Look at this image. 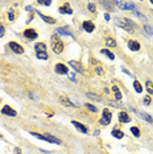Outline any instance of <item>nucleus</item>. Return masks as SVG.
Instances as JSON below:
<instances>
[{
  "instance_id": "nucleus-1",
  "label": "nucleus",
  "mask_w": 153,
  "mask_h": 154,
  "mask_svg": "<svg viewBox=\"0 0 153 154\" xmlns=\"http://www.w3.org/2000/svg\"><path fill=\"white\" fill-rule=\"evenodd\" d=\"M32 136H34L36 138H38V140H42V141H48V142H51V144H57V145H61L62 141L59 140V138H57V137L51 136V134L49 133H45V134H38V133H34V132H32Z\"/></svg>"
},
{
  "instance_id": "nucleus-2",
  "label": "nucleus",
  "mask_w": 153,
  "mask_h": 154,
  "mask_svg": "<svg viewBox=\"0 0 153 154\" xmlns=\"http://www.w3.org/2000/svg\"><path fill=\"white\" fill-rule=\"evenodd\" d=\"M116 25L119 28H123L126 32H129V33H133V23L129 21V19H116Z\"/></svg>"
},
{
  "instance_id": "nucleus-3",
  "label": "nucleus",
  "mask_w": 153,
  "mask_h": 154,
  "mask_svg": "<svg viewBox=\"0 0 153 154\" xmlns=\"http://www.w3.org/2000/svg\"><path fill=\"white\" fill-rule=\"evenodd\" d=\"M51 49L55 54H59L62 50H63V42L61 41V38L58 37L57 34H53L51 36Z\"/></svg>"
},
{
  "instance_id": "nucleus-4",
  "label": "nucleus",
  "mask_w": 153,
  "mask_h": 154,
  "mask_svg": "<svg viewBox=\"0 0 153 154\" xmlns=\"http://www.w3.org/2000/svg\"><path fill=\"white\" fill-rule=\"evenodd\" d=\"M114 4H116L120 9L123 11H135V3L133 1H115Z\"/></svg>"
},
{
  "instance_id": "nucleus-5",
  "label": "nucleus",
  "mask_w": 153,
  "mask_h": 154,
  "mask_svg": "<svg viewBox=\"0 0 153 154\" xmlns=\"http://www.w3.org/2000/svg\"><path fill=\"white\" fill-rule=\"evenodd\" d=\"M111 119H112V115H111V112L108 111V108H104V110H103L102 119L99 120V123L102 124V125H108V124L111 123Z\"/></svg>"
},
{
  "instance_id": "nucleus-6",
  "label": "nucleus",
  "mask_w": 153,
  "mask_h": 154,
  "mask_svg": "<svg viewBox=\"0 0 153 154\" xmlns=\"http://www.w3.org/2000/svg\"><path fill=\"white\" fill-rule=\"evenodd\" d=\"M55 72L59 74V75H67L69 68L66 67V65H63V63H57V65H55Z\"/></svg>"
},
{
  "instance_id": "nucleus-7",
  "label": "nucleus",
  "mask_w": 153,
  "mask_h": 154,
  "mask_svg": "<svg viewBox=\"0 0 153 154\" xmlns=\"http://www.w3.org/2000/svg\"><path fill=\"white\" fill-rule=\"evenodd\" d=\"M70 63V66H71L73 68H74L77 72H81V74H85V68H83V66L81 65V62H77V61H70L69 62Z\"/></svg>"
},
{
  "instance_id": "nucleus-8",
  "label": "nucleus",
  "mask_w": 153,
  "mask_h": 154,
  "mask_svg": "<svg viewBox=\"0 0 153 154\" xmlns=\"http://www.w3.org/2000/svg\"><path fill=\"white\" fill-rule=\"evenodd\" d=\"M1 113H3V115H7V116H9V117H15L17 115L16 111L12 110L9 106H4L3 110H1Z\"/></svg>"
},
{
  "instance_id": "nucleus-9",
  "label": "nucleus",
  "mask_w": 153,
  "mask_h": 154,
  "mask_svg": "<svg viewBox=\"0 0 153 154\" xmlns=\"http://www.w3.org/2000/svg\"><path fill=\"white\" fill-rule=\"evenodd\" d=\"M9 48L12 49V51H15L16 54H23V53H24L23 46H20V45L16 44V42H9Z\"/></svg>"
},
{
  "instance_id": "nucleus-10",
  "label": "nucleus",
  "mask_w": 153,
  "mask_h": 154,
  "mask_svg": "<svg viewBox=\"0 0 153 154\" xmlns=\"http://www.w3.org/2000/svg\"><path fill=\"white\" fill-rule=\"evenodd\" d=\"M133 111H135V110H133ZM135 112L137 113V116H139V117H141V119L145 120L146 123H150V124L153 123V119H152V117H150L146 112H143V111H135Z\"/></svg>"
},
{
  "instance_id": "nucleus-11",
  "label": "nucleus",
  "mask_w": 153,
  "mask_h": 154,
  "mask_svg": "<svg viewBox=\"0 0 153 154\" xmlns=\"http://www.w3.org/2000/svg\"><path fill=\"white\" fill-rule=\"evenodd\" d=\"M71 124L74 125L77 129L79 130V132H82V133H87L89 132V129H87V127H85L83 124H81V123H78V121H71Z\"/></svg>"
},
{
  "instance_id": "nucleus-12",
  "label": "nucleus",
  "mask_w": 153,
  "mask_h": 154,
  "mask_svg": "<svg viewBox=\"0 0 153 154\" xmlns=\"http://www.w3.org/2000/svg\"><path fill=\"white\" fill-rule=\"evenodd\" d=\"M59 103H61L62 106H65V107H78L77 104H73L69 98H65V96H61V98H59Z\"/></svg>"
},
{
  "instance_id": "nucleus-13",
  "label": "nucleus",
  "mask_w": 153,
  "mask_h": 154,
  "mask_svg": "<svg viewBox=\"0 0 153 154\" xmlns=\"http://www.w3.org/2000/svg\"><path fill=\"white\" fill-rule=\"evenodd\" d=\"M24 37L29 38V40H34V38H37V33L34 32V29H27V31H24Z\"/></svg>"
},
{
  "instance_id": "nucleus-14",
  "label": "nucleus",
  "mask_w": 153,
  "mask_h": 154,
  "mask_svg": "<svg viewBox=\"0 0 153 154\" xmlns=\"http://www.w3.org/2000/svg\"><path fill=\"white\" fill-rule=\"evenodd\" d=\"M83 29H85L87 33H91V32L95 29V25L92 24L91 21H85V23H83Z\"/></svg>"
},
{
  "instance_id": "nucleus-15",
  "label": "nucleus",
  "mask_w": 153,
  "mask_h": 154,
  "mask_svg": "<svg viewBox=\"0 0 153 154\" xmlns=\"http://www.w3.org/2000/svg\"><path fill=\"white\" fill-rule=\"evenodd\" d=\"M128 48L131 49L132 51H137V50H140V44L137 41L131 40V41H128Z\"/></svg>"
},
{
  "instance_id": "nucleus-16",
  "label": "nucleus",
  "mask_w": 153,
  "mask_h": 154,
  "mask_svg": "<svg viewBox=\"0 0 153 154\" xmlns=\"http://www.w3.org/2000/svg\"><path fill=\"white\" fill-rule=\"evenodd\" d=\"M119 121L120 123H129L131 121V117L127 112H120L119 113Z\"/></svg>"
},
{
  "instance_id": "nucleus-17",
  "label": "nucleus",
  "mask_w": 153,
  "mask_h": 154,
  "mask_svg": "<svg viewBox=\"0 0 153 154\" xmlns=\"http://www.w3.org/2000/svg\"><path fill=\"white\" fill-rule=\"evenodd\" d=\"M59 13H67V15H71L73 13V9L70 8L69 4H63L62 7H59Z\"/></svg>"
},
{
  "instance_id": "nucleus-18",
  "label": "nucleus",
  "mask_w": 153,
  "mask_h": 154,
  "mask_svg": "<svg viewBox=\"0 0 153 154\" xmlns=\"http://www.w3.org/2000/svg\"><path fill=\"white\" fill-rule=\"evenodd\" d=\"M38 16L42 19V20L45 21V23H48V24H55V20L53 19V17H49V16H45V15H42L41 12H38Z\"/></svg>"
},
{
  "instance_id": "nucleus-19",
  "label": "nucleus",
  "mask_w": 153,
  "mask_h": 154,
  "mask_svg": "<svg viewBox=\"0 0 153 154\" xmlns=\"http://www.w3.org/2000/svg\"><path fill=\"white\" fill-rule=\"evenodd\" d=\"M36 51L37 53H46V45L42 44V42H38V44H36Z\"/></svg>"
},
{
  "instance_id": "nucleus-20",
  "label": "nucleus",
  "mask_w": 153,
  "mask_h": 154,
  "mask_svg": "<svg viewBox=\"0 0 153 154\" xmlns=\"http://www.w3.org/2000/svg\"><path fill=\"white\" fill-rule=\"evenodd\" d=\"M57 33H59V34H66V36H73L71 32L69 31V28H66V27L58 28V29H57Z\"/></svg>"
},
{
  "instance_id": "nucleus-21",
  "label": "nucleus",
  "mask_w": 153,
  "mask_h": 154,
  "mask_svg": "<svg viewBox=\"0 0 153 154\" xmlns=\"http://www.w3.org/2000/svg\"><path fill=\"white\" fill-rule=\"evenodd\" d=\"M133 87H135V90H136V92H139V94L143 92V86L140 84V82L135 80V82H133Z\"/></svg>"
},
{
  "instance_id": "nucleus-22",
  "label": "nucleus",
  "mask_w": 153,
  "mask_h": 154,
  "mask_svg": "<svg viewBox=\"0 0 153 154\" xmlns=\"http://www.w3.org/2000/svg\"><path fill=\"white\" fill-rule=\"evenodd\" d=\"M86 95H87V98H90V99H92V100H98V102H100V100H102V98H100V96L95 95V94H92V92H87Z\"/></svg>"
},
{
  "instance_id": "nucleus-23",
  "label": "nucleus",
  "mask_w": 153,
  "mask_h": 154,
  "mask_svg": "<svg viewBox=\"0 0 153 154\" xmlns=\"http://www.w3.org/2000/svg\"><path fill=\"white\" fill-rule=\"evenodd\" d=\"M100 51H102V53H103L104 55H107V57H108L110 59H115V55H114L112 53H111V51L108 50V49H103V50H100Z\"/></svg>"
},
{
  "instance_id": "nucleus-24",
  "label": "nucleus",
  "mask_w": 153,
  "mask_h": 154,
  "mask_svg": "<svg viewBox=\"0 0 153 154\" xmlns=\"http://www.w3.org/2000/svg\"><path fill=\"white\" fill-rule=\"evenodd\" d=\"M145 88H146V91H148V94L152 95V94H153V84H152V82L148 80V82L145 83Z\"/></svg>"
},
{
  "instance_id": "nucleus-25",
  "label": "nucleus",
  "mask_w": 153,
  "mask_h": 154,
  "mask_svg": "<svg viewBox=\"0 0 153 154\" xmlns=\"http://www.w3.org/2000/svg\"><path fill=\"white\" fill-rule=\"evenodd\" d=\"M112 90H114V92H115L116 99H118V100H120V99H122V92H120V90L116 86H114V87H112Z\"/></svg>"
},
{
  "instance_id": "nucleus-26",
  "label": "nucleus",
  "mask_w": 153,
  "mask_h": 154,
  "mask_svg": "<svg viewBox=\"0 0 153 154\" xmlns=\"http://www.w3.org/2000/svg\"><path fill=\"white\" fill-rule=\"evenodd\" d=\"M106 45H107V46H111V48H115L116 42L114 38H107V40H106Z\"/></svg>"
},
{
  "instance_id": "nucleus-27",
  "label": "nucleus",
  "mask_w": 153,
  "mask_h": 154,
  "mask_svg": "<svg viewBox=\"0 0 153 154\" xmlns=\"http://www.w3.org/2000/svg\"><path fill=\"white\" fill-rule=\"evenodd\" d=\"M112 136L120 140V138H123V137H124V133H123L122 130H114V132H112Z\"/></svg>"
},
{
  "instance_id": "nucleus-28",
  "label": "nucleus",
  "mask_w": 153,
  "mask_h": 154,
  "mask_svg": "<svg viewBox=\"0 0 153 154\" xmlns=\"http://www.w3.org/2000/svg\"><path fill=\"white\" fill-rule=\"evenodd\" d=\"M144 29H145L146 34H149V36H153V27H150V25H145V27H144Z\"/></svg>"
},
{
  "instance_id": "nucleus-29",
  "label": "nucleus",
  "mask_w": 153,
  "mask_h": 154,
  "mask_svg": "<svg viewBox=\"0 0 153 154\" xmlns=\"http://www.w3.org/2000/svg\"><path fill=\"white\" fill-rule=\"evenodd\" d=\"M131 132L133 133V136H135V137H140V130H139V128L132 127V128H131Z\"/></svg>"
},
{
  "instance_id": "nucleus-30",
  "label": "nucleus",
  "mask_w": 153,
  "mask_h": 154,
  "mask_svg": "<svg viewBox=\"0 0 153 154\" xmlns=\"http://www.w3.org/2000/svg\"><path fill=\"white\" fill-rule=\"evenodd\" d=\"M38 59H48V53H36Z\"/></svg>"
},
{
  "instance_id": "nucleus-31",
  "label": "nucleus",
  "mask_w": 153,
  "mask_h": 154,
  "mask_svg": "<svg viewBox=\"0 0 153 154\" xmlns=\"http://www.w3.org/2000/svg\"><path fill=\"white\" fill-rule=\"evenodd\" d=\"M86 108H87V110L89 111H91V112H96V107H94L92 106V104H86Z\"/></svg>"
},
{
  "instance_id": "nucleus-32",
  "label": "nucleus",
  "mask_w": 153,
  "mask_h": 154,
  "mask_svg": "<svg viewBox=\"0 0 153 154\" xmlns=\"http://www.w3.org/2000/svg\"><path fill=\"white\" fill-rule=\"evenodd\" d=\"M150 100H152V99H150V95H146L145 98H144V104H145V106H149Z\"/></svg>"
},
{
  "instance_id": "nucleus-33",
  "label": "nucleus",
  "mask_w": 153,
  "mask_h": 154,
  "mask_svg": "<svg viewBox=\"0 0 153 154\" xmlns=\"http://www.w3.org/2000/svg\"><path fill=\"white\" fill-rule=\"evenodd\" d=\"M133 12H135V15H136V16H137V17H140V19H141V20H144V21H145V20H146V17H145V16H144V15H143V13H140V12H137V11H133Z\"/></svg>"
},
{
  "instance_id": "nucleus-34",
  "label": "nucleus",
  "mask_w": 153,
  "mask_h": 154,
  "mask_svg": "<svg viewBox=\"0 0 153 154\" xmlns=\"http://www.w3.org/2000/svg\"><path fill=\"white\" fill-rule=\"evenodd\" d=\"M89 11L90 12H95V4L94 3H89Z\"/></svg>"
},
{
  "instance_id": "nucleus-35",
  "label": "nucleus",
  "mask_w": 153,
  "mask_h": 154,
  "mask_svg": "<svg viewBox=\"0 0 153 154\" xmlns=\"http://www.w3.org/2000/svg\"><path fill=\"white\" fill-rule=\"evenodd\" d=\"M4 33H5V29H4L3 25H0V38L4 36Z\"/></svg>"
},
{
  "instance_id": "nucleus-36",
  "label": "nucleus",
  "mask_w": 153,
  "mask_h": 154,
  "mask_svg": "<svg viewBox=\"0 0 153 154\" xmlns=\"http://www.w3.org/2000/svg\"><path fill=\"white\" fill-rule=\"evenodd\" d=\"M8 16H9V20H11V21H13V20H15V15H13V12H12V9L9 11V13H8Z\"/></svg>"
},
{
  "instance_id": "nucleus-37",
  "label": "nucleus",
  "mask_w": 153,
  "mask_h": 154,
  "mask_svg": "<svg viewBox=\"0 0 153 154\" xmlns=\"http://www.w3.org/2000/svg\"><path fill=\"white\" fill-rule=\"evenodd\" d=\"M95 71H96V72H98L99 75H102V74H103V68H102V67H100V66H99V67H96V70H95Z\"/></svg>"
},
{
  "instance_id": "nucleus-38",
  "label": "nucleus",
  "mask_w": 153,
  "mask_h": 154,
  "mask_svg": "<svg viewBox=\"0 0 153 154\" xmlns=\"http://www.w3.org/2000/svg\"><path fill=\"white\" fill-rule=\"evenodd\" d=\"M38 4H42V5H50L51 1H38Z\"/></svg>"
},
{
  "instance_id": "nucleus-39",
  "label": "nucleus",
  "mask_w": 153,
  "mask_h": 154,
  "mask_svg": "<svg viewBox=\"0 0 153 154\" xmlns=\"http://www.w3.org/2000/svg\"><path fill=\"white\" fill-rule=\"evenodd\" d=\"M15 153H16V154H21V150L19 149V147H16V149H15Z\"/></svg>"
},
{
  "instance_id": "nucleus-40",
  "label": "nucleus",
  "mask_w": 153,
  "mask_h": 154,
  "mask_svg": "<svg viewBox=\"0 0 153 154\" xmlns=\"http://www.w3.org/2000/svg\"><path fill=\"white\" fill-rule=\"evenodd\" d=\"M104 19H106L107 21H108V20H110V15H108V13H106V15H104Z\"/></svg>"
},
{
  "instance_id": "nucleus-41",
  "label": "nucleus",
  "mask_w": 153,
  "mask_h": 154,
  "mask_svg": "<svg viewBox=\"0 0 153 154\" xmlns=\"http://www.w3.org/2000/svg\"><path fill=\"white\" fill-rule=\"evenodd\" d=\"M69 76H70V79H71V80H74V74H69Z\"/></svg>"
},
{
  "instance_id": "nucleus-42",
  "label": "nucleus",
  "mask_w": 153,
  "mask_h": 154,
  "mask_svg": "<svg viewBox=\"0 0 153 154\" xmlns=\"http://www.w3.org/2000/svg\"><path fill=\"white\" fill-rule=\"evenodd\" d=\"M1 137H3V136H1V134H0V138H1Z\"/></svg>"
}]
</instances>
